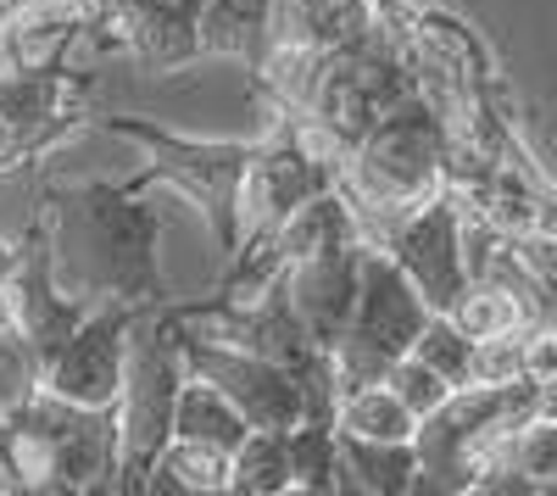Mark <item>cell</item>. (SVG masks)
Instances as JSON below:
<instances>
[{"mask_svg": "<svg viewBox=\"0 0 557 496\" xmlns=\"http://www.w3.org/2000/svg\"><path fill=\"white\" fill-rule=\"evenodd\" d=\"M519 380H524V335L474 340V357H469V385H519Z\"/></svg>", "mask_w": 557, "mask_h": 496, "instance_id": "cell-24", "label": "cell"}, {"mask_svg": "<svg viewBox=\"0 0 557 496\" xmlns=\"http://www.w3.org/2000/svg\"><path fill=\"white\" fill-rule=\"evenodd\" d=\"M430 301L418 296V285L401 274V262L380 246H368V262H362V296H357V312L346 335L330 346L335 369H341V396L351 385H374L391 374L396 357L412 351V340L424 335L430 324Z\"/></svg>", "mask_w": 557, "mask_h": 496, "instance_id": "cell-6", "label": "cell"}, {"mask_svg": "<svg viewBox=\"0 0 557 496\" xmlns=\"http://www.w3.org/2000/svg\"><path fill=\"white\" fill-rule=\"evenodd\" d=\"M57 201L67 212H84L89 235L101 246V296L134 301V307H157L168 301V280H162V262H157V240H162V212L151 201H139V190L123 185H57Z\"/></svg>", "mask_w": 557, "mask_h": 496, "instance_id": "cell-5", "label": "cell"}, {"mask_svg": "<svg viewBox=\"0 0 557 496\" xmlns=\"http://www.w3.org/2000/svg\"><path fill=\"white\" fill-rule=\"evenodd\" d=\"M157 491L162 496H218V491H228V452H218L207 441L173 435L162 446L157 469L146 474V491L139 496H157Z\"/></svg>", "mask_w": 557, "mask_h": 496, "instance_id": "cell-16", "label": "cell"}, {"mask_svg": "<svg viewBox=\"0 0 557 496\" xmlns=\"http://www.w3.org/2000/svg\"><path fill=\"white\" fill-rule=\"evenodd\" d=\"M12 262H17V240H12L7 230H0V280L12 274Z\"/></svg>", "mask_w": 557, "mask_h": 496, "instance_id": "cell-29", "label": "cell"}, {"mask_svg": "<svg viewBox=\"0 0 557 496\" xmlns=\"http://www.w3.org/2000/svg\"><path fill=\"white\" fill-rule=\"evenodd\" d=\"M290 491L330 496L346 491V458H341V424L330 413H307L290 430Z\"/></svg>", "mask_w": 557, "mask_h": 496, "instance_id": "cell-18", "label": "cell"}, {"mask_svg": "<svg viewBox=\"0 0 557 496\" xmlns=\"http://www.w3.org/2000/svg\"><path fill=\"white\" fill-rule=\"evenodd\" d=\"M535 413L557 419V380H546V385H541V401H535Z\"/></svg>", "mask_w": 557, "mask_h": 496, "instance_id": "cell-30", "label": "cell"}, {"mask_svg": "<svg viewBox=\"0 0 557 496\" xmlns=\"http://www.w3.org/2000/svg\"><path fill=\"white\" fill-rule=\"evenodd\" d=\"M0 491H17V474H12V452H7V419H0Z\"/></svg>", "mask_w": 557, "mask_h": 496, "instance_id": "cell-28", "label": "cell"}, {"mask_svg": "<svg viewBox=\"0 0 557 496\" xmlns=\"http://www.w3.org/2000/svg\"><path fill=\"white\" fill-rule=\"evenodd\" d=\"M524 380H535V385L557 380V324L524 330Z\"/></svg>", "mask_w": 557, "mask_h": 496, "instance_id": "cell-26", "label": "cell"}, {"mask_svg": "<svg viewBox=\"0 0 557 496\" xmlns=\"http://www.w3.org/2000/svg\"><path fill=\"white\" fill-rule=\"evenodd\" d=\"M134 301H96V312L73 330V340L57 351V363L45 369V385L67 401H84V408H117L123 396V374H128V340L139 324Z\"/></svg>", "mask_w": 557, "mask_h": 496, "instance_id": "cell-10", "label": "cell"}, {"mask_svg": "<svg viewBox=\"0 0 557 496\" xmlns=\"http://www.w3.org/2000/svg\"><path fill=\"white\" fill-rule=\"evenodd\" d=\"M546 496H557V474H552V485H546Z\"/></svg>", "mask_w": 557, "mask_h": 496, "instance_id": "cell-31", "label": "cell"}, {"mask_svg": "<svg viewBox=\"0 0 557 496\" xmlns=\"http://www.w3.org/2000/svg\"><path fill=\"white\" fill-rule=\"evenodd\" d=\"M96 123L107 134H117V140L146 151V168H139L134 178H117L123 190H146V185L184 190L201 207L207 230L218 240V257L223 262L235 257V240H240V185H246V173H251L262 140H184V134L157 128L146 117H112V112L96 117Z\"/></svg>", "mask_w": 557, "mask_h": 496, "instance_id": "cell-3", "label": "cell"}, {"mask_svg": "<svg viewBox=\"0 0 557 496\" xmlns=\"http://www.w3.org/2000/svg\"><path fill=\"white\" fill-rule=\"evenodd\" d=\"M335 424L341 435H368V441H412L418 435V419L407 401L396 396L391 380H374V385H351L335 408Z\"/></svg>", "mask_w": 557, "mask_h": 496, "instance_id": "cell-19", "label": "cell"}, {"mask_svg": "<svg viewBox=\"0 0 557 496\" xmlns=\"http://www.w3.org/2000/svg\"><path fill=\"white\" fill-rule=\"evenodd\" d=\"M341 458H346V491L407 496V491H418V480H424V458H418V441L341 435Z\"/></svg>", "mask_w": 557, "mask_h": 496, "instance_id": "cell-14", "label": "cell"}, {"mask_svg": "<svg viewBox=\"0 0 557 496\" xmlns=\"http://www.w3.org/2000/svg\"><path fill=\"white\" fill-rule=\"evenodd\" d=\"M278 0H207L201 12V57H240L246 67L262 62L268 28Z\"/></svg>", "mask_w": 557, "mask_h": 496, "instance_id": "cell-15", "label": "cell"}, {"mask_svg": "<svg viewBox=\"0 0 557 496\" xmlns=\"http://www.w3.org/2000/svg\"><path fill=\"white\" fill-rule=\"evenodd\" d=\"M251 430H257V424H251V419H246V413H240L212 380H201V374L184 380L173 435H184V441H207V446H218V452H235V446H240Z\"/></svg>", "mask_w": 557, "mask_h": 496, "instance_id": "cell-17", "label": "cell"}, {"mask_svg": "<svg viewBox=\"0 0 557 496\" xmlns=\"http://www.w3.org/2000/svg\"><path fill=\"white\" fill-rule=\"evenodd\" d=\"M412 351L424 357V363H435L451 385H469V357H474V340L462 335V324L451 319V312H430L424 335L412 340Z\"/></svg>", "mask_w": 557, "mask_h": 496, "instance_id": "cell-22", "label": "cell"}, {"mask_svg": "<svg viewBox=\"0 0 557 496\" xmlns=\"http://www.w3.org/2000/svg\"><path fill=\"white\" fill-rule=\"evenodd\" d=\"M184 357H190V374L212 380L257 430H296L312 413L307 380L290 363H273V357H257V351H240L228 340H212L196 324H184Z\"/></svg>", "mask_w": 557, "mask_h": 496, "instance_id": "cell-8", "label": "cell"}, {"mask_svg": "<svg viewBox=\"0 0 557 496\" xmlns=\"http://www.w3.org/2000/svg\"><path fill=\"white\" fill-rule=\"evenodd\" d=\"M451 319L462 324V335L469 340H496V335H524L535 319H530V307L507 290V285H491V280H474L469 290L457 296L451 307Z\"/></svg>", "mask_w": 557, "mask_h": 496, "instance_id": "cell-21", "label": "cell"}, {"mask_svg": "<svg viewBox=\"0 0 557 496\" xmlns=\"http://www.w3.org/2000/svg\"><path fill=\"white\" fill-rule=\"evenodd\" d=\"M173 307H178V319L196 324L201 335L228 340V346H240V351H257V357H273V363H290L296 374H307L318 357H323V346L312 340L307 319L296 312L285 280L268 285V290L251 296V301L207 296V301H173Z\"/></svg>", "mask_w": 557, "mask_h": 496, "instance_id": "cell-9", "label": "cell"}, {"mask_svg": "<svg viewBox=\"0 0 557 496\" xmlns=\"http://www.w3.org/2000/svg\"><path fill=\"white\" fill-rule=\"evenodd\" d=\"M362 262H368V240L362 246H346V251H330V257H312V262H296L285 268V285H290V301L307 319L312 340L330 351L351 312H357V296H362Z\"/></svg>", "mask_w": 557, "mask_h": 496, "instance_id": "cell-12", "label": "cell"}, {"mask_svg": "<svg viewBox=\"0 0 557 496\" xmlns=\"http://www.w3.org/2000/svg\"><path fill=\"white\" fill-rule=\"evenodd\" d=\"M228 491L235 496H285L290 491V430H251L228 452Z\"/></svg>", "mask_w": 557, "mask_h": 496, "instance_id": "cell-20", "label": "cell"}, {"mask_svg": "<svg viewBox=\"0 0 557 496\" xmlns=\"http://www.w3.org/2000/svg\"><path fill=\"white\" fill-rule=\"evenodd\" d=\"M401 262V274L418 285L435 312H451L457 296L469 290V251H462V196L441 190L435 201H424L418 212H407L391 240L380 246Z\"/></svg>", "mask_w": 557, "mask_h": 496, "instance_id": "cell-11", "label": "cell"}, {"mask_svg": "<svg viewBox=\"0 0 557 496\" xmlns=\"http://www.w3.org/2000/svg\"><path fill=\"white\" fill-rule=\"evenodd\" d=\"M346 246H362V223L346 201V190H323L312 196L285 230H278V257H285V268L296 262H312V257H330V251H346Z\"/></svg>", "mask_w": 557, "mask_h": 496, "instance_id": "cell-13", "label": "cell"}, {"mask_svg": "<svg viewBox=\"0 0 557 496\" xmlns=\"http://www.w3.org/2000/svg\"><path fill=\"white\" fill-rule=\"evenodd\" d=\"M7 452L17 491H117L123 430L117 408H84L39 385L7 413Z\"/></svg>", "mask_w": 557, "mask_h": 496, "instance_id": "cell-2", "label": "cell"}, {"mask_svg": "<svg viewBox=\"0 0 557 496\" xmlns=\"http://www.w3.org/2000/svg\"><path fill=\"white\" fill-rule=\"evenodd\" d=\"M341 190L368 246H385L407 212L451 190V128L424 89L368 128V140L341 168Z\"/></svg>", "mask_w": 557, "mask_h": 496, "instance_id": "cell-1", "label": "cell"}, {"mask_svg": "<svg viewBox=\"0 0 557 496\" xmlns=\"http://www.w3.org/2000/svg\"><path fill=\"white\" fill-rule=\"evenodd\" d=\"M341 168L346 162H335L330 151H318L301 134V123L273 107V128L262 134L257 162H251L246 185H240V240H235V251L278 240V230H285L312 196L341 185Z\"/></svg>", "mask_w": 557, "mask_h": 496, "instance_id": "cell-7", "label": "cell"}, {"mask_svg": "<svg viewBox=\"0 0 557 496\" xmlns=\"http://www.w3.org/2000/svg\"><path fill=\"white\" fill-rule=\"evenodd\" d=\"M184 380H190L184 319L173 301H157L139 312L134 340H128V374H123V396H117V430H123L117 491H146V474L157 469L162 446L173 441Z\"/></svg>", "mask_w": 557, "mask_h": 496, "instance_id": "cell-4", "label": "cell"}, {"mask_svg": "<svg viewBox=\"0 0 557 496\" xmlns=\"http://www.w3.org/2000/svg\"><path fill=\"white\" fill-rule=\"evenodd\" d=\"M535 235L557 240V190H546V196H541V218H535Z\"/></svg>", "mask_w": 557, "mask_h": 496, "instance_id": "cell-27", "label": "cell"}, {"mask_svg": "<svg viewBox=\"0 0 557 496\" xmlns=\"http://www.w3.org/2000/svg\"><path fill=\"white\" fill-rule=\"evenodd\" d=\"M391 385H396V396L407 401V408L418 413V419H430L435 408H446V401H451V380L435 369V363H424V357H418V351H407V357H396V363H391V374H385Z\"/></svg>", "mask_w": 557, "mask_h": 496, "instance_id": "cell-23", "label": "cell"}, {"mask_svg": "<svg viewBox=\"0 0 557 496\" xmlns=\"http://www.w3.org/2000/svg\"><path fill=\"white\" fill-rule=\"evenodd\" d=\"M513 463H519L541 491L552 485V474H557V419L535 413V419L519 424V435H513Z\"/></svg>", "mask_w": 557, "mask_h": 496, "instance_id": "cell-25", "label": "cell"}]
</instances>
